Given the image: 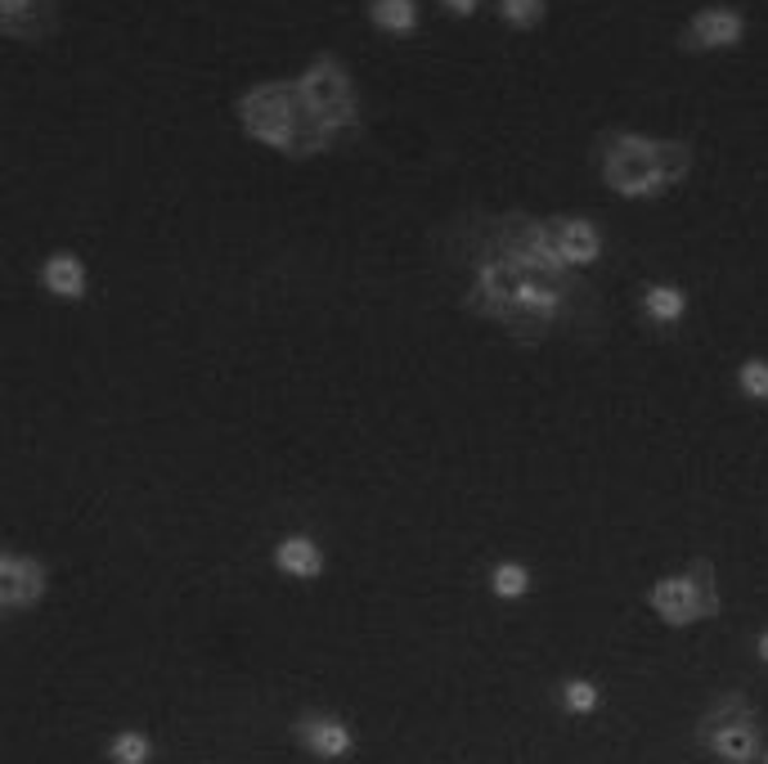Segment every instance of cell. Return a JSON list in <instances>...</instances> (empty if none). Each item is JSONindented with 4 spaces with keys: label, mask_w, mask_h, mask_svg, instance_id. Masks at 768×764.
Instances as JSON below:
<instances>
[{
    "label": "cell",
    "mask_w": 768,
    "mask_h": 764,
    "mask_svg": "<svg viewBox=\"0 0 768 764\" xmlns=\"http://www.w3.org/2000/svg\"><path fill=\"white\" fill-rule=\"evenodd\" d=\"M436 248L463 310L512 343H602V297L558 257L548 216L463 211L436 235Z\"/></svg>",
    "instance_id": "6da1fadb"
},
{
    "label": "cell",
    "mask_w": 768,
    "mask_h": 764,
    "mask_svg": "<svg viewBox=\"0 0 768 764\" xmlns=\"http://www.w3.org/2000/svg\"><path fill=\"white\" fill-rule=\"evenodd\" d=\"M692 171V145L684 140H647L634 131L598 136V176L620 198H661Z\"/></svg>",
    "instance_id": "7a4b0ae2"
},
{
    "label": "cell",
    "mask_w": 768,
    "mask_h": 764,
    "mask_svg": "<svg viewBox=\"0 0 768 764\" xmlns=\"http://www.w3.org/2000/svg\"><path fill=\"white\" fill-rule=\"evenodd\" d=\"M239 122L252 140H261L279 153H292V158H310V153L333 145L315 127L297 81H261V86L243 90L239 95Z\"/></svg>",
    "instance_id": "3957f363"
},
{
    "label": "cell",
    "mask_w": 768,
    "mask_h": 764,
    "mask_svg": "<svg viewBox=\"0 0 768 764\" xmlns=\"http://www.w3.org/2000/svg\"><path fill=\"white\" fill-rule=\"evenodd\" d=\"M697 742L724 764H764V724L741 693H724L697 720Z\"/></svg>",
    "instance_id": "277c9868"
},
{
    "label": "cell",
    "mask_w": 768,
    "mask_h": 764,
    "mask_svg": "<svg viewBox=\"0 0 768 764\" xmlns=\"http://www.w3.org/2000/svg\"><path fill=\"white\" fill-rule=\"evenodd\" d=\"M647 603L651 612L661 616L666 625H697V621H710L719 616V585H715V563L710 558H697L688 572H675V576H661L651 589H647Z\"/></svg>",
    "instance_id": "5b68a950"
},
{
    "label": "cell",
    "mask_w": 768,
    "mask_h": 764,
    "mask_svg": "<svg viewBox=\"0 0 768 764\" xmlns=\"http://www.w3.org/2000/svg\"><path fill=\"white\" fill-rule=\"evenodd\" d=\"M297 90L310 108V118L315 127L328 136V140H338L351 122H356V86H351V72L333 59V54H319L301 77H297Z\"/></svg>",
    "instance_id": "8992f818"
},
{
    "label": "cell",
    "mask_w": 768,
    "mask_h": 764,
    "mask_svg": "<svg viewBox=\"0 0 768 764\" xmlns=\"http://www.w3.org/2000/svg\"><path fill=\"white\" fill-rule=\"evenodd\" d=\"M741 37H746V14L741 10H732V6H706V10H697L684 23L679 46L684 50H732V46H741Z\"/></svg>",
    "instance_id": "52a82bcc"
},
{
    "label": "cell",
    "mask_w": 768,
    "mask_h": 764,
    "mask_svg": "<svg viewBox=\"0 0 768 764\" xmlns=\"http://www.w3.org/2000/svg\"><path fill=\"white\" fill-rule=\"evenodd\" d=\"M292 737H297L310 755H319V760H347V755L356 751L351 724H347L342 715H328V711H306V715H297Z\"/></svg>",
    "instance_id": "ba28073f"
},
{
    "label": "cell",
    "mask_w": 768,
    "mask_h": 764,
    "mask_svg": "<svg viewBox=\"0 0 768 764\" xmlns=\"http://www.w3.org/2000/svg\"><path fill=\"white\" fill-rule=\"evenodd\" d=\"M41 598H46V563L10 549L0 558V607L23 612V607H37Z\"/></svg>",
    "instance_id": "9c48e42d"
},
{
    "label": "cell",
    "mask_w": 768,
    "mask_h": 764,
    "mask_svg": "<svg viewBox=\"0 0 768 764\" xmlns=\"http://www.w3.org/2000/svg\"><path fill=\"white\" fill-rule=\"evenodd\" d=\"M548 239H553L558 257L576 270H585L602 257V230L589 216H548Z\"/></svg>",
    "instance_id": "30bf717a"
},
{
    "label": "cell",
    "mask_w": 768,
    "mask_h": 764,
    "mask_svg": "<svg viewBox=\"0 0 768 764\" xmlns=\"http://www.w3.org/2000/svg\"><path fill=\"white\" fill-rule=\"evenodd\" d=\"M0 28L14 41H46L59 28L54 0H0Z\"/></svg>",
    "instance_id": "8fae6325"
},
{
    "label": "cell",
    "mask_w": 768,
    "mask_h": 764,
    "mask_svg": "<svg viewBox=\"0 0 768 764\" xmlns=\"http://www.w3.org/2000/svg\"><path fill=\"white\" fill-rule=\"evenodd\" d=\"M270 563H275L279 576H292V581H319L323 576V549L310 535H283L275 544Z\"/></svg>",
    "instance_id": "7c38bea8"
},
{
    "label": "cell",
    "mask_w": 768,
    "mask_h": 764,
    "mask_svg": "<svg viewBox=\"0 0 768 764\" xmlns=\"http://www.w3.org/2000/svg\"><path fill=\"white\" fill-rule=\"evenodd\" d=\"M41 284H46V292H54V297H63V301H81L90 275H86V261H81V257H72V252H50V257L41 261Z\"/></svg>",
    "instance_id": "4fadbf2b"
},
{
    "label": "cell",
    "mask_w": 768,
    "mask_h": 764,
    "mask_svg": "<svg viewBox=\"0 0 768 764\" xmlns=\"http://www.w3.org/2000/svg\"><path fill=\"white\" fill-rule=\"evenodd\" d=\"M638 306L651 324H661V329H670V324H679L688 315V292L679 284H647L638 292Z\"/></svg>",
    "instance_id": "5bb4252c"
},
{
    "label": "cell",
    "mask_w": 768,
    "mask_h": 764,
    "mask_svg": "<svg viewBox=\"0 0 768 764\" xmlns=\"http://www.w3.org/2000/svg\"><path fill=\"white\" fill-rule=\"evenodd\" d=\"M369 23L382 37H413L418 32V0H369Z\"/></svg>",
    "instance_id": "9a60e30c"
},
{
    "label": "cell",
    "mask_w": 768,
    "mask_h": 764,
    "mask_svg": "<svg viewBox=\"0 0 768 764\" xmlns=\"http://www.w3.org/2000/svg\"><path fill=\"white\" fill-rule=\"evenodd\" d=\"M108 760L113 764H149L153 760V742L140 728H118L108 737Z\"/></svg>",
    "instance_id": "2e32d148"
},
{
    "label": "cell",
    "mask_w": 768,
    "mask_h": 764,
    "mask_svg": "<svg viewBox=\"0 0 768 764\" xmlns=\"http://www.w3.org/2000/svg\"><path fill=\"white\" fill-rule=\"evenodd\" d=\"M490 594L512 603V598H526L530 594V567L526 563H499L490 572Z\"/></svg>",
    "instance_id": "e0dca14e"
},
{
    "label": "cell",
    "mask_w": 768,
    "mask_h": 764,
    "mask_svg": "<svg viewBox=\"0 0 768 764\" xmlns=\"http://www.w3.org/2000/svg\"><path fill=\"white\" fill-rule=\"evenodd\" d=\"M558 697H562V711L567 715H594L602 706V688L594 679H567L558 688Z\"/></svg>",
    "instance_id": "ac0fdd59"
},
{
    "label": "cell",
    "mask_w": 768,
    "mask_h": 764,
    "mask_svg": "<svg viewBox=\"0 0 768 764\" xmlns=\"http://www.w3.org/2000/svg\"><path fill=\"white\" fill-rule=\"evenodd\" d=\"M543 0H499V14H503V23H512L517 32H530V28H539L543 23Z\"/></svg>",
    "instance_id": "d6986e66"
},
{
    "label": "cell",
    "mask_w": 768,
    "mask_h": 764,
    "mask_svg": "<svg viewBox=\"0 0 768 764\" xmlns=\"http://www.w3.org/2000/svg\"><path fill=\"white\" fill-rule=\"evenodd\" d=\"M737 391L746 400H768V360H741L737 365Z\"/></svg>",
    "instance_id": "ffe728a7"
},
{
    "label": "cell",
    "mask_w": 768,
    "mask_h": 764,
    "mask_svg": "<svg viewBox=\"0 0 768 764\" xmlns=\"http://www.w3.org/2000/svg\"><path fill=\"white\" fill-rule=\"evenodd\" d=\"M441 6L455 14V19H472L481 10V0H441Z\"/></svg>",
    "instance_id": "44dd1931"
},
{
    "label": "cell",
    "mask_w": 768,
    "mask_h": 764,
    "mask_svg": "<svg viewBox=\"0 0 768 764\" xmlns=\"http://www.w3.org/2000/svg\"><path fill=\"white\" fill-rule=\"evenodd\" d=\"M755 657L768 666V629H759V638H755Z\"/></svg>",
    "instance_id": "7402d4cb"
},
{
    "label": "cell",
    "mask_w": 768,
    "mask_h": 764,
    "mask_svg": "<svg viewBox=\"0 0 768 764\" xmlns=\"http://www.w3.org/2000/svg\"><path fill=\"white\" fill-rule=\"evenodd\" d=\"M764 764H768V751H764Z\"/></svg>",
    "instance_id": "603a6c76"
}]
</instances>
